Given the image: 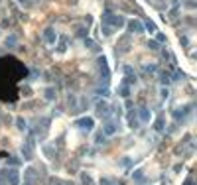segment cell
Returning a JSON list of instances; mask_svg holds the SVG:
<instances>
[{
  "label": "cell",
  "mask_w": 197,
  "mask_h": 185,
  "mask_svg": "<svg viewBox=\"0 0 197 185\" xmlns=\"http://www.w3.org/2000/svg\"><path fill=\"white\" fill-rule=\"evenodd\" d=\"M97 65H99V73L103 77V83L109 85V77H110V71H109V65H107V59L105 57H99L97 59Z\"/></svg>",
  "instance_id": "1"
},
{
  "label": "cell",
  "mask_w": 197,
  "mask_h": 185,
  "mask_svg": "<svg viewBox=\"0 0 197 185\" xmlns=\"http://www.w3.org/2000/svg\"><path fill=\"white\" fill-rule=\"evenodd\" d=\"M97 116L101 118H109L110 116V104L105 102V100H99L97 102Z\"/></svg>",
  "instance_id": "2"
},
{
  "label": "cell",
  "mask_w": 197,
  "mask_h": 185,
  "mask_svg": "<svg viewBox=\"0 0 197 185\" xmlns=\"http://www.w3.org/2000/svg\"><path fill=\"white\" fill-rule=\"evenodd\" d=\"M42 38H44V42L47 45H55V42H57V33H55L53 28H45L44 33H42Z\"/></svg>",
  "instance_id": "3"
},
{
  "label": "cell",
  "mask_w": 197,
  "mask_h": 185,
  "mask_svg": "<svg viewBox=\"0 0 197 185\" xmlns=\"http://www.w3.org/2000/svg\"><path fill=\"white\" fill-rule=\"evenodd\" d=\"M110 26H112L114 30H116V28L120 30V28L126 26V20H124L122 16H118V14H112V18H110Z\"/></svg>",
  "instance_id": "4"
},
{
  "label": "cell",
  "mask_w": 197,
  "mask_h": 185,
  "mask_svg": "<svg viewBox=\"0 0 197 185\" xmlns=\"http://www.w3.org/2000/svg\"><path fill=\"white\" fill-rule=\"evenodd\" d=\"M126 26H128V30H130V32H136V33H142V32H144L142 22H138V20H130Z\"/></svg>",
  "instance_id": "5"
},
{
  "label": "cell",
  "mask_w": 197,
  "mask_h": 185,
  "mask_svg": "<svg viewBox=\"0 0 197 185\" xmlns=\"http://www.w3.org/2000/svg\"><path fill=\"white\" fill-rule=\"evenodd\" d=\"M116 126H118V124H116V122H107V124H105V128H103V134H105V136H112V134H114V132H116Z\"/></svg>",
  "instance_id": "6"
},
{
  "label": "cell",
  "mask_w": 197,
  "mask_h": 185,
  "mask_svg": "<svg viewBox=\"0 0 197 185\" xmlns=\"http://www.w3.org/2000/svg\"><path fill=\"white\" fill-rule=\"evenodd\" d=\"M6 175H8V179H10V185H18V183H20V173H18L16 169L6 171Z\"/></svg>",
  "instance_id": "7"
},
{
  "label": "cell",
  "mask_w": 197,
  "mask_h": 185,
  "mask_svg": "<svg viewBox=\"0 0 197 185\" xmlns=\"http://www.w3.org/2000/svg\"><path fill=\"white\" fill-rule=\"evenodd\" d=\"M16 44H18V38H16V35H8V38L4 40V45H6L8 49H12V47H16Z\"/></svg>",
  "instance_id": "8"
},
{
  "label": "cell",
  "mask_w": 197,
  "mask_h": 185,
  "mask_svg": "<svg viewBox=\"0 0 197 185\" xmlns=\"http://www.w3.org/2000/svg\"><path fill=\"white\" fill-rule=\"evenodd\" d=\"M128 124H130V128H136V126H138V116H136V110H130V114H128Z\"/></svg>",
  "instance_id": "9"
},
{
  "label": "cell",
  "mask_w": 197,
  "mask_h": 185,
  "mask_svg": "<svg viewBox=\"0 0 197 185\" xmlns=\"http://www.w3.org/2000/svg\"><path fill=\"white\" fill-rule=\"evenodd\" d=\"M136 116L142 120V122H148V120H150V112H148V109H140L136 112Z\"/></svg>",
  "instance_id": "10"
},
{
  "label": "cell",
  "mask_w": 197,
  "mask_h": 185,
  "mask_svg": "<svg viewBox=\"0 0 197 185\" xmlns=\"http://www.w3.org/2000/svg\"><path fill=\"white\" fill-rule=\"evenodd\" d=\"M77 126H85L87 130H91V128H93V118H81V120H77Z\"/></svg>",
  "instance_id": "11"
},
{
  "label": "cell",
  "mask_w": 197,
  "mask_h": 185,
  "mask_svg": "<svg viewBox=\"0 0 197 185\" xmlns=\"http://www.w3.org/2000/svg\"><path fill=\"white\" fill-rule=\"evenodd\" d=\"M142 26H144V30H148L150 33H156V24H154L152 20H146Z\"/></svg>",
  "instance_id": "12"
},
{
  "label": "cell",
  "mask_w": 197,
  "mask_h": 185,
  "mask_svg": "<svg viewBox=\"0 0 197 185\" xmlns=\"http://www.w3.org/2000/svg\"><path fill=\"white\" fill-rule=\"evenodd\" d=\"M101 32H103V35H107V38H109V35H112L114 28H112V26H107V24H103V26H101Z\"/></svg>",
  "instance_id": "13"
},
{
  "label": "cell",
  "mask_w": 197,
  "mask_h": 185,
  "mask_svg": "<svg viewBox=\"0 0 197 185\" xmlns=\"http://www.w3.org/2000/svg\"><path fill=\"white\" fill-rule=\"evenodd\" d=\"M65 44H67V38L63 35V38L59 40V45L55 47V49H57V53H65Z\"/></svg>",
  "instance_id": "14"
},
{
  "label": "cell",
  "mask_w": 197,
  "mask_h": 185,
  "mask_svg": "<svg viewBox=\"0 0 197 185\" xmlns=\"http://www.w3.org/2000/svg\"><path fill=\"white\" fill-rule=\"evenodd\" d=\"M154 130H164V116H160V118L156 120V122H154Z\"/></svg>",
  "instance_id": "15"
},
{
  "label": "cell",
  "mask_w": 197,
  "mask_h": 185,
  "mask_svg": "<svg viewBox=\"0 0 197 185\" xmlns=\"http://www.w3.org/2000/svg\"><path fill=\"white\" fill-rule=\"evenodd\" d=\"M160 83H162V85H170V83H172V77L168 75V73H162V77H160Z\"/></svg>",
  "instance_id": "16"
},
{
  "label": "cell",
  "mask_w": 197,
  "mask_h": 185,
  "mask_svg": "<svg viewBox=\"0 0 197 185\" xmlns=\"http://www.w3.org/2000/svg\"><path fill=\"white\" fill-rule=\"evenodd\" d=\"M118 93H120L122 97H128V95H130V89L126 87V85H120V87H118Z\"/></svg>",
  "instance_id": "17"
},
{
  "label": "cell",
  "mask_w": 197,
  "mask_h": 185,
  "mask_svg": "<svg viewBox=\"0 0 197 185\" xmlns=\"http://www.w3.org/2000/svg\"><path fill=\"white\" fill-rule=\"evenodd\" d=\"M45 98H49V100H53V98H55V91H53L51 87L45 89Z\"/></svg>",
  "instance_id": "18"
},
{
  "label": "cell",
  "mask_w": 197,
  "mask_h": 185,
  "mask_svg": "<svg viewBox=\"0 0 197 185\" xmlns=\"http://www.w3.org/2000/svg\"><path fill=\"white\" fill-rule=\"evenodd\" d=\"M148 47H152L154 51H156V49H160V44H158L156 40H150V42H148Z\"/></svg>",
  "instance_id": "19"
},
{
  "label": "cell",
  "mask_w": 197,
  "mask_h": 185,
  "mask_svg": "<svg viewBox=\"0 0 197 185\" xmlns=\"http://www.w3.org/2000/svg\"><path fill=\"white\" fill-rule=\"evenodd\" d=\"M16 124H18V128H20V130L26 128V120H24V118H16Z\"/></svg>",
  "instance_id": "20"
},
{
  "label": "cell",
  "mask_w": 197,
  "mask_h": 185,
  "mask_svg": "<svg viewBox=\"0 0 197 185\" xmlns=\"http://www.w3.org/2000/svg\"><path fill=\"white\" fill-rule=\"evenodd\" d=\"M144 71H146V73H154L156 67H154V65H146V67H144Z\"/></svg>",
  "instance_id": "21"
},
{
  "label": "cell",
  "mask_w": 197,
  "mask_h": 185,
  "mask_svg": "<svg viewBox=\"0 0 197 185\" xmlns=\"http://www.w3.org/2000/svg\"><path fill=\"white\" fill-rule=\"evenodd\" d=\"M156 33H158V44H164V42H166L164 33H160V32H156Z\"/></svg>",
  "instance_id": "22"
},
{
  "label": "cell",
  "mask_w": 197,
  "mask_h": 185,
  "mask_svg": "<svg viewBox=\"0 0 197 185\" xmlns=\"http://www.w3.org/2000/svg\"><path fill=\"white\" fill-rule=\"evenodd\" d=\"M83 183H85V185H91L93 181H91V177H89V175H83Z\"/></svg>",
  "instance_id": "23"
},
{
  "label": "cell",
  "mask_w": 197,
  "mask_h": 185,
  "mask_svg": "<svg viewBox=\"0 0 197 185\" xmlns=\"http://www.w3.org/2000/svg\"><path fill=\"white\" fill-rule=\"evenodd\" d=\"M160 95H162V98H166V97H168V89H162V91H160Z\"/></svg>",
  "instance_id": "24"
},
{
  "label": "cell",
  "mask_w": 197,
  "mask_h": 185,
  "mask_svg": "<svg viewBox=\"0 0 197 185\" xmlns=\"http://www.w3.org/2000/svg\"><path fill=\"white\" fill-rule=\"evenodd\" d=\"M20 4H26L28 6V0H20Z\"/></svg>",
  "instance_id": "25"
}]
</instances>
